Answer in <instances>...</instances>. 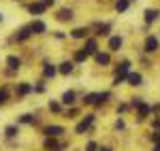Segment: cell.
<instances>
[{
    "label": "cell",
    "instance_id": "1",
    "mask_svg": "<svg viewBox=\"0 0 160 151\" xmlns=\"http://www.w3.org/2000/svg\"><path fill=\"white\" fill-rule=\"evenodd\" d=\"M128 66H130V64H128V62L120 64V73H118V77H115V81H113V85H120V83H122L124 79L128 77Z\"/></svg>",
    "mask_w": 160,
    "mask_h": 151
},
{
    "label": "cell",
    "instance_id": "2",
    "mask_svg": "<svg viewBox=\"0 0 160 151\" xmlns=\"http://www.w3.org/2000/svg\"><path fill=\"white\" fill-rule=\"evenodd\" d=\"M45 134H47V136H51V139H56V136L64 134V128H62V126H49L47 130H45Z\"/></svg>",
    "mask_w": 160,
    "mask_h": 151
},
{
    "label": "cell",
    "instance_id": "3",
    "mask_svg": "<svg viewBox=\"0 0 160 151\" xmlns=\"http://www.w3.org/2000/svg\"><path fill=\"white\" fill-rule=\"evenodd\" d=\"M156 49H158V38L148 36V40H145V51H148V53H154Z\"/></svg>",
    "mask_w": 160,
    "mask_h": 151
},
{
    "label": "cell",
    "instance_id": "4",
    "mask_svg": "<svg viewBox=\"0 0 160 151\" xmlns=\"http://www.w3.org/2000/svg\"><path fill=\"white\" fill-rule=\"evenodd\" d=\"M135 106L139 109V119H145V117H148V113H149V106L145 104V102H139V100L135 102Z\"/></svg>",
    "mask_w": 160,
    "mask_h": 151
},
{
    "label": "cell",
    "instance_id": "5",
    "mask_svg": "<svg viewBox=\"0 0 160 151\" xmlns=\"http://www.w3.org/2000/svg\"><path fill=\"white\" fill-rule=\"evenodd\" d=\"M92 121H94V117H92V115H88L86 119H83V121H81L79 126H77V134H81V132H86L88 128L92 126Z\"/></svg>",
    "mask_w": 160,
    "mask_h": 151
},
{
    "label": "cell",
    "instance_id": "6",
    "mask_svg": "<svg viewBox=\"0 0 160 151\" xmlns=\"http://www.w3.org/2000/svg\"><path fill=\"white\" fill-rule=\"evenodd\" d=\"M45 9H47V7H45V2H32V4H30V13H32V15H34V13H43L45 11Z\"/></svg>",
    "mask_w": 160,
    "mask_h": 151
},
{
    "label": "cell",
    "instance_id": "7",
    "mask_svg": "<svg viewBox=\"0 0 160 151\" xmlns=\"http://www.w3.org/2000/svg\"><path fill=\"white\" fill-rule=\"evenodd\" d=\"M30 32H34V34H43V32H45V24H43V21H32Z\"/></svg>",
    "mask_w": 160,
    "mask_h": 151
},
{
    "label": "cell",
    "instance_id": "8",
    "mask_svg": "<svg viewBox=\"0 0 160 151\" xmlns=\"http://www.w3.org/2000/svg\"><path fill=\"white\" fill-rule=\"evenodd\" d=\"M126 79H128L130 85H141V81H143V77L139 75V73H132V75H128Z\"/></svg>",
    "mask_w": 160,
    "mask_h": 151
},
{
    "label": "cell",
    "instance_id": "9",
    "mask_svg": "<svg viewBox=\"0 0 160 151\" xmlns=\"http://www.w3.org/2000/svg\"><path fill=\"white\" fill-rule=\"evenodd\" d=\"M120 47H122V38H120V36H113V38L109 40V49H111V51H118Z\"/></svg>",
    "mask_w": 160,
    "mask_h": 151
},
{
    "label": "cell",
    "instance_id": "10",
    "mask_svg": "<svg viewBox=\"0 0 160 151\" xmlns=\"http://www.w3.org/2000/svg\"><path fill=\"white\" fill-rule=\"evenodd\" d=\"M83 51H86L88 55H90V53H96V40H94V38H90V40L86 43V47H83Z\"/></svg>",
    "mask_w": 160,
    "mask_h": 151
},
{
    "label": "cell",
    "instance_id": "11",
    "mask_svg": "<svg viewBox=\"0 0 160 151\" xmlns=\"http://www.w3.org/2000/svg\"><path fill=\"white\" fill-rule=\"evenodd\" d=\"M156 19H158V11L148 9V11H145V21H148V24H152V21H156Z\"/></svg>",
    "mask_w": 160,
    "mask_h": 151
},
{
    "label": "cell",
    "instance_id": "12",
    "mask_svg": "<svg viewBox=\"0 0 160 151\" xmlns=\"http://www.w3.org/2000/svg\"><path fill=\"white\" fill-rule=\"evenodd\" d=\"M7 64H9V68H11V70H17V68H19V58H15V55H9V60H7Z\"/></svg>",
    "mask_w": 160,
    "mask_h": 151
},
{
    "label": "cell",
    "instance_id": "13",
    "mask_svg": "<svg viewBox=\"0 0 160 151\" xmlns=\"http://www.w3.org/2000/svg\"><path fill=\"white\" fill-rule=\"evenodd\" d=\"M60 73H62V75L73 73V64H71V62H62V64H60Z\"/></svg>",
    "mask_w": 160,
    "mask_h": 151
},
{
    "label": "cell",
    "instance_id": "14",
    "mask_svg": "<svg viewBox=\"0 0 160 151\" xmlns=\"http://www.w3.org/2000/svg\"><path fill=\"white\" fill-rule=\"evenodd\" d=\"M71 17H73V13L68 11V9H62V11L58 13V19H60V21H66V19H71Z\"/></svg>",
    "mask_w": 160,
    "mask_h": 151
},
{
    "label": "cell",
    "instance_id": "15",
    "mask_svg": "<svg viewBox=\"0 0 160 151\" xmlns=\"http://www.w3.org/2000/svg\"><path fill=\"white\" fill-rule=\"evenodd\" d=\"M56 73H58V70H56V66H51V64H45V68H43V75H45V77H53Z\"/></svg>",
    "mask_w": 160,
    "mask_h": 151
},
{
    "label": "cell",
    "instance_id": "16",
    "mask_svg": "<svg viewBox=\"0 0 160 151\" xmlns=\"http://www.w3.org/2000/svg\"><path fill=\"white\" fill-rule=\"evenodd\" d=\"M62 102H64V104H73L75 102V92H66V94L62 96Z\"/></svg>",
    "mask_w": 160,
    "mask_h": 151
},
{
    "label": "cell",
    "instance_id": "17",
    "mask_svg": "<svg viewBox=\"0 0 160 151\" xmlns=\"http://www.w3.org/2000/svg\"><path fill=\"white\" fill-rule=\"evenodd\" d=\"M96 62H98V64H109L111 58L107 55V53H96Z\"/></svg>",
    "mask_w": 160,
    "mask_h": 151
},
{
    "label": "cell",
    "instance_id": "18",
    "mask_svg": "<svg viewBox=\"0 0 160 151\" xmlns=\"http://www.w3.org/2000/svg\"><path fill=\"white\" fill-rule=\"evenodd\" d=\"M30 92H32V85H28V83H22V85L17 87V94H22V96H24V94H30Z\"/></svg>",
    "mask_w": 160,
    "mask_h": 151
},
{
    "label": "cell",
    "instance_id": "19",
    "mask_svg": "<svg viewBox=\"0 0 160 151\" xmlns=\"http://www.w3.org/2000/svg\"><path fill=\"white\" fill-rule=\"evenodd\" d=\"M115 9H118L120 13H124L126 9H128V0H118V2H115Z\"/></svg>",
    "mask_w": 160,
    "mask_h": 151
},
{
    "label": "cell",
    "instance_id": "20",
    "mask_svg": "<svg viewBox=\"0 0 160 151\" xmlns=\"http://www.w3.org/2000/svg\"><path fill=\"white\" fill-rule=\"evenodd\" d=\"M86 34H88L86 28H75V30H73V36H75V38H83Z\"/></svg>",
    "mask_w": 160,
    "mask_h": 151
},
{
    "label": "cell",
    "instance_id": "21",
    "mask_svg": "<svg viewBox=\"0 0 160 151\" xmlns=\"http://www.w3.org/2000/svg\"><path fill=\"white\" fill-rule=\"evenodd\" d=\"M32 32H30V28H24V30H19V34H17V40H26V38L30 36Z\"/></svg>",
    "mask_w": 160,
    "mask_h": 151
},
{
    "label": "cell",
    "instance_id": "22",
    "mask_svg": "<svg viewBox=\"0 0 160 151\" xmlns=\"http://www.w3.org/2000/svg\"><path fill=\"white\" fill-rule=\"evenodd\" d=\"M98 102V94H88L86 96V104H96Z\"/></svg>",
    "mask_w": 160,
    "mask_h": 151
},
{
    "label": "cell",
    "instance_id": "23",
    "mask_svg": "<svg viewBox=\"0 0 160 151\" xmlns=\"http://www.w3.org/2000/svg\"><path fill=\"white\" fill-rule=\"evenodd\" d=\"M86 58H88L86 51H77V53H75V62H83Z\"/></svg>",
    "mask_w": 160,
    "mask_h": 151
},
{
    "label": "cell",
    "instance_id": "24",
    "mask_svg": "<svg viewBox=\"0 0 160 151\" xmlns=\"http://www.w3.org/2000/svg\"><path fill=\"white\" fill-rule=\"evenodd\" d=\"M45 147H47V149H58V143L49 136V139H47V143H45Z\"/></svg>",
    "mask_w": 160,
    "mask_h": 151
},
{
    "label": "cell",
    "instance_id": "25",
    "mask_svg": "<svg viewBox=\"0 0 160 151\" xmlns=\"http://www.w3.org/2000/svg\"><path fill=\"white\" fill-rule=\"evenodd\" d=\"M15 134H17V128H15V126H9V128H7V136H9V139H11V136H15Z\"/></svg>",
    "mask_w": 160,
    "mask_h": 151
},
{
    "label": "cell",
    "instance_id": "26",
    "mask_svg": "<svg viewBox=\"0 0 160 151\" xmlns=\"http://www.w3.org/2000/svg\"><path fill=\"white\" fill-rule=\"evenodd\" d=\"M22 124H32V115H22Z\"/></svg>",
    "mask_w": 160,
    "mask_h": 151
},
{
    "label": "cell",
    "instance_id": "27",
    "mask_svg": "<svg viewBox=\"0 0 160 151\" xmlns=\"http://www.w3.org/2000/svg\"><path fill=\"white\" fill-rule=\"evenodd\" d=\"M49 109L53 111V113H58V111H60V104H58V102H51V104H49Z\"/></svg>",
    "mask_w": 160,
    "mask_h": 151
},
{
    "label": "cell",
    "instance_id": "28",
    "mask_svg": "<svg viewBox=\"0 0 160 151\" xmlns=\"http://www.w3.org/2000/svg\"><path fill=\"white\" fill-rule=\"evenodd\" d=\"M7 96H9V94H7V89H0V104L7 100Z\"/></svg>",
    "mask_w": 160,
    "mask_h": 151
},
{
    "label": "cell",
    "instance_id": "29",
    "mask_svg": "<svg viewBox=\"0 0 160 151\" xmlns=\"http://www.w3.org/2000/svg\"><path fill=\"white\" fill-rule=\"evenodd\" d=\"M152 140H154V143H160V132H154V134H152Z\"/></svg>",
    "mask_w": 160,
    "mask_h": 151
},
{
    "label": "cell",
    "instance_id": "30",
    "mask_svg": "<svg viewBox=\"0 0 160 151\" xmlns=\"http://www.w3.org/2000/svg\"><path fill=\"white\" fill-rule=\"evenodd\" d=\"M88 151H96V143H88Z\"/></svg>",
    "mask_w": 160,
    "mask_h": 151
},
{
    "label": "cell",
    "instance_id": "31",
    "mask_svg": "<svg viewBox=\"0 0 160 151\" xmlns=\"http://www.w3.org/2000/svg\"><path fill=\"white\" fill-rule=\"evenodd\" d=\"M49 4H53V0H45V7H49Z\"/></svg>",
    "mask_w": 160,
    "mask_h": 151
},
{
    "label": "cell",
    "instance_id": "32",
    "mask_svg": "<svg viewBox=\"0 0 160 151\" xmlns=\"http://www.w3.org/2000/svg\"><path fill=\"white\" fill-rule=\"evenodd\" d=\"M154 151H160V143H158V145H156V147H154Z\"/></svg>",
    "mask_w": 160,
    "mask_h": 151
},
{
    "label": "cell",
    "instance_id": "33",
    "mask_svg": "<svg viewBox=\"0 0 160 151\" xmlns=\"http://www.w3.org/2000/svg\"><path fill=\"white\" fill-rule=\"evenodd\" d=\"M100 151H111V149H109V147H102V149H100Z\"/></svg>",
    "mask_w": 160,
    "mask_h": 151
}]
</instances>
